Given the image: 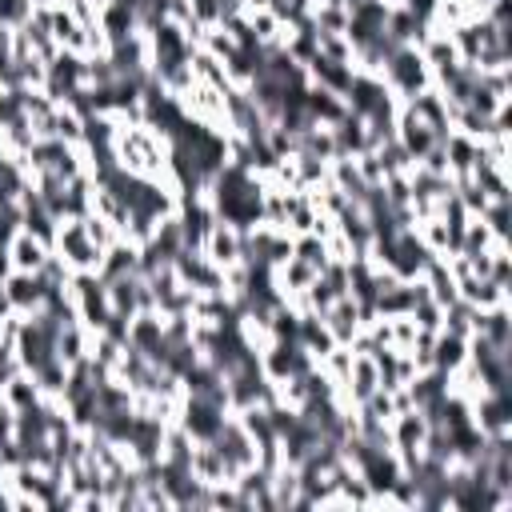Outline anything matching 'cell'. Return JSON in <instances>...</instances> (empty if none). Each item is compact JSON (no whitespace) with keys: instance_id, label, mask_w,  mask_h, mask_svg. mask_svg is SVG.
<instances>
[{"instance_id":"cell-2","label":"cell","mask_w":512,"mask_h":512,"mask_svg":"<svg viewBox=\"0 0 512 512\" xmlns=\"http://www.w3.org/2000/svg\"><path fill=\"white\" fill-rule=\"evenodd\" d=\"M4 248H8V260H12V268H16V272H40V264L48 260V244H44V240H36V236H32V232H24V228H20Z\"/></svg>"},{"instance_id":"cell-3","label":"cell","mask_w":512,"mask_h":512,"mask_svg":"<svg viewBox=\"0 0 512 512\" xmlns=\"http://www.w3.org/2000/svg\"><path fill=\"white\" fill-rule=\"evenodd\" d=\"M464 360H468V336H456L448 328H436L432 332V368L456 372Z\"/></svg>"},{"instance_id":"cell-1","label":"cell","mask_w":512,"mask_h":512,"mask_svg":"<svg viewBox=\"0 0 512 512\" xmlns=\"http://www.w3.org/2000/svg\"><path fill=\"white\" fill-rule=\"evenodd\" d=\"M380 80L392 88V96L408 100V96H420V92L432 88V68L424 64L416 44H400V48L388 52V60L380 68Z\"/></svg>"},{"instance_id":"cell-4","label":"cell","mask_w":512,"mask_h":512,"mask_svg":"<svg viewBox=\"0 0 512 512\" xmlns=\"http://www.w3.org/2000/svg\"><path fill=\"white\" fill-rule=\"evenodd\" d=\"M480 220H484V228H488L500 244L508 240V200H488L484 212H480Z\"/></svg>"}]
</instances>
